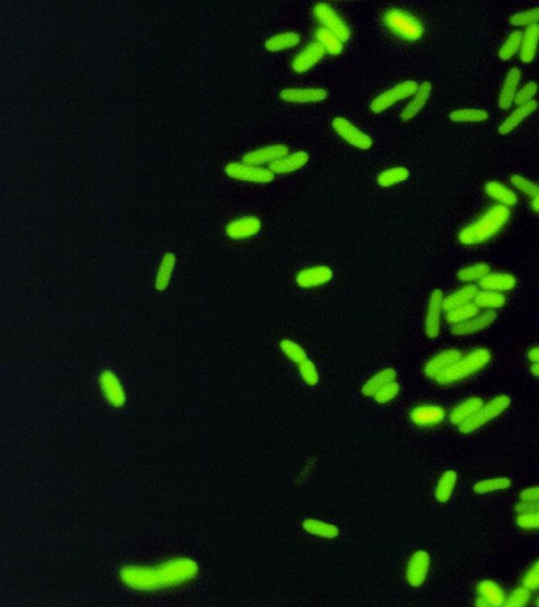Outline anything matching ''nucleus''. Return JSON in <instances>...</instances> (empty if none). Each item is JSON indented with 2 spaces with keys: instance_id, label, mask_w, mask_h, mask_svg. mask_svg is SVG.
Here are the masks:
<instances>
[{
  "instance_id": "nucleus-1",
  "label": "nucleus",
  "mask_w": 539,
  "mask_h": 607,
  "mask_svg": "<svg viewBox=\"0 0 539 607\" xmlns=\"http://www.w3.org/2000/svg\"><path fill=\"white\" fill-rule=\"evenodd\" d=\"M196 572V565L186 559H178L155 568H131L122 572V578L134 588H155L172 586L188 580Z\"/></svg>"
},
{
  "instance_id": "nucleus-2",
  "label": "nucleus",
  "mask_w": 539,
  "mask_h": 607,
  "mask_svg": "<svg viewBox=\"0 0 539 607\" xmlns=\"http://www.w3.org/2000/svg\"><path fill=\"white\" fill-rule=\"evenodd\" d=\"M510 215L508 207L502 205L493 206L477 221L464 227L460 232L458 239L462 245H480L498 235L508 223Z\"/></svg>"
},
{
  "instance_id": "nucleus-3",
  "label": "nucleus",
  "mask_w": 539,
  "mask_h": 607,
  "mask_svg": "<svg viewBox=\"0 0 539 607\" xmlns=\"http://www.w3.org/2000/svg\"><path fill=\"white\" fill-rule=\"evenodd\" d=\"M491 361V352L486 348H477L462 356L457 362L442 371L435 379L440 385H450L469 378L486 366Z\"/></svg>"
},
{
  "instance_id": "nucleus-4",
  "label": "nucleus",
  "mask_w": 539,
  "mask_h": 607,
  "mask_svg": "<svg viewBox=\"0 0 539 607\" xmlns=\"http://www.w3.org/2000/svg\"><path fill=\"white\" fill-rule=\"evenodd\" d=\"M384 21L392 33L404 40L414 42L420 39L424 33V26L419 19L402 10H388L384 15Z\"/></svg>"
},
{
  "instance_id": "nucleus-5",
  "label": "nucleus",
  "mask_w": 539,
  "mask_h": 607,
  "mask_svg": "<svg viewBox=\"0 0 539 607\" xmlns=\"http://www.w3.org/2000/svg\"><path fill=\"white\" fill-rule=\"evenodd\" d=\"M511 404V399L508 395H498L492 399L490 402L482 405L473 417L469 419L464 424L460 425V431L464 435L474 433L488 424L492 419L500 417L504 411L509 408Z\"/></svg>"
},
{
  "instance_id": "nucleus-6",
  "label": "nucleus",
  "mask_w": 539,
  "mask_h": 607,
  "mask_svg": "<svg viewBox=\"0 0 539 607\" xmlns=\"http://www.w3.org/2000/svg\"><path fill=\"white\" fill-rule=\"evenodd\" d=\"M417 82L414 80H406L396 84L393 88L381 93L372 102L371 110L374 113H381L391 108L396 102L407 100L415 94L417 91Z\"/></svg>"
},
{
  "instance_id": "nucleus-7",
  "label": "nucleus",
  "mask_w": 539,
  "mask_h": 607,
  "mask_svg": "<svg viewBox=\"0 0 539 607\" xmlns=\"http://www.w3.org/2000/svg\"><path fill=\"white\" fill-rule=\"evenodd\" d=\"M313 13L325 29L335 34L343 42L349 40L350 36H351L349 28L331 6L328 5V3H319L314 8Z\"/></svg>"
},
{
  "instance_id": "nucleus-8",
  "label": "nucleus",
  "mask_w": 539,
  "mask_h": 607,
  "mask_svg": "<svg viewBox=\"0 0 539 607\" xmlns=\"http://www.w3.org/2000/svg\"><path fill=\"white\" fill-rule=\"evenodd\" d=\"M227 174L239 181L267 183L274 179V173L270 169L245 163H230L226 166Z\"/></svg>"
},
{
  "instance_id": "nucleus-9",
  "label": "nucleus",
  "mask_w": 539,
  "mask_h": 607,
  "mask_svg": "<svg viewBox=\"0 0 539 607\" xmlns=\"http://www.w3.org/2000/svg\"><path fill=\"white\" fill-rule=\"evenodd\" d=\"M334 130L343 141L361 150H369L373 145V141L369 135L359 130L349 120L343 118H335L332 122Z\"/></svg>"
},
{
  "instance_id": "nucleus-10",
  "label": "nucleus",
  "mask_w": 539,
  "mask_h": 607,
  "mask_svg": "<svg viewBox=\"0 0 539 607\" xmlns=\"http://www.w3.org/2000/svg\"><path fill=\"white\" fill-rule=\"evenodd\" d=\"M444 293L442 290L436 289L430 296L428 311L424 320V330L430 338H436L440 334L442 327V314L444 311Z\"/></svg>"
},
{
  "instance_id": "nucleus-11",
  "label": "nucleus",
  "mask_w": 539,
  "mask_h": 607,
  "mask_svg": "<svg viewBox=\"0 0 539 607\" xmlns=\"http://www.w3.org/2000/svg\"><path fill=\"white\" fill-rule=\"evenodd\" d=\"M430 568V556L424 550H418L410 559L407 568V580L410 586L418 588L426 581Z\"/></svg>"
},
{
  "instance_id": "nucleus-12",
  "label": "nucleus",
  "mask_w": 539,
  "mask_h": 607,
  "mask_svg": "<svg viewBox=\"0 0 539 607\" xmlns=\"http://www.w3.org/2000/svg\"><path fill=\"white\" fill-rule=\"evenodd\" d=\"M325 54V50L319 42H311L295 56L293 62H292V68L297 73H305V72L309 71L310 69L313 68L315 64H319L323 60Z\"/></svg>"
},
{
  "instance_id": "nucleus-13",
  "label": "nucleus",
  "mask_w": 539,
  "mask_h": 607,
  "mask_svg": "<svg viewBox=\"0 0 539 607\" xmlns=\"http://www.w3.org/2000/svg\"><path fill=\"white\" fill-rule=\"evenodd\" d=\"M496 318H498V314H496L495 311L486 310V311L478 314L474 318H470L466 322L452 327L451 332L454 336H470V334L482 332V330L488 328L493 323L495 322Z\"/></svg>"
},
{
  "instance_id": "nucleus-14",
  "label": "nucleus",
  "mask_w": 539,
  "mask_h": 607,
  "mask_svg": "<svg viewBox=\"0 0 539 607\" xmlns=\"http://www.w3.org/2000/svg\"><path fill=\"white\" fill-rule=\"evenodd\" d=\"M333 278V271L327 266H314L301 270L296 276V283L301 288H314L325 285Z\"/></svg>"
},
{
  "instance_id": "nucleus-15",
  "label": "nucleus",
  "mask_w": 539,
  "mask_h": 607,
  "mask_svg": "<svg viewBox=\"0 0 539 607\" xmlns=\"http://www.w3.org/2000/svg\"><path fill=\"white\" fill-rule=\"evenodd\" d=\"M328 93L323 89H285L281 92V98L292 104H313L327 100Z\"/></svg>"
},
{
  "instance_id": "nucleus-16",
  "label": "nucleus",
  "mask_w": 539,
  "mask_h": 607,
  "mask_svg": "<svg viewBox=\"0 0 539 607\" xmlns=\"http://www.w3.org/2000/svg\"><path fill=\"white\" fill-rule=\"evenodd\" d=\"M289 152V149L285 145H274L265 148L257 149L251 151L243 156V163H250L254 166H259L263 163H271L281 157L285 156Z\"/></svg>"
},
{
  "instance_id": "nucleus-17",
  "label": "nucleus",
  "mask_w": 539,
  "mask_h": 607,
  "mask_svg": "<svg viewBox=\"0 0 539 607\" xmlns=\"http://www.w3.org/2000/svg\"><path fill=\"white\" fill-rule=\"evenodd\" d=\"M261 221L255 217L235 219L227 226V235L235 239H248L261 231Z\"/></svg>"
},
{
  "instance_id": "nucleus-18",
  "label": "nucleus",
  "mask_w": 539,
  "mask_h": 607,
  "mask_svg": "<svg viewBox=\"0 0 539 607\" xmlns=\"http://www.w3.org/2000/svg\"><path fill=\"white\" fill-rule=\"evenodd\" d=\"M462 358V352L456 349H448L428 361L424 366V373L430 379H436L442 371L457 362Z\"/></svg>"
},
{
  "instance_id": "nucleus-19",
  "label": "nucleus",
  "mask_w": 539,
  "mask_h": 607,
  "mask_svg": "<svg viewBox=\"0 0 539 607\" xmlns=\"http://www.w3.org/2000/svg\"><path fill=\"white\" fill-rule=\"evenodd\" d=\"M309 154L305 151H297L290 155L281 157L277 161L270 163L269 169L276 174L295 172L303 168L309 161Z\"/></svg>"
},
{
  "instance_id": "nucleus-20",
  "label": "nucleus",
  "mask_w": 539,
  "mask_h": 607,
  "mask_svg": "<svg viewBox=\"0 0 539 607\" xmlns=\"http://www.w3.org/2000/svg\"><path fill=\"white\" fill-rule=\"evenodd\" d=\"M446 417V411L439 406L422 405L415 407L411 413V419L418 426H433L440 424Z\"/></svg>"
},
{
  "instance_id": "nucleus-21",
  "label": "nucleus",
  "mask_w": 539,
  "mask_h": 607,
  "mask_svg": "<svg viewBox=\"0 0 539 607\" xmlns=\"http://www.w3.org/2000/svg\"><path fill=\"white\" fill-rule=\"evenodd\" d=\"M516 278L514 275L504 272L498 273H488L482 278L480 284V289L489 290V291L508 292L516 287Z\"/></svg>"
},
{
  "instance_id": "nucleus-22",
  "label": "nucleus",
  "mask_w": 539,
  "mask_h": 607,
  "mask_svg": "<svg viewBox=\"0 0 539 607\" xmlns=\"http://www.w3.org/2000/svg\"><path fill=\"white\" fill-rule=\"evenodd\" d=\"M100 383H102V390H104L108 403L115 407H120L124 404L126 395H124V389H122L117 377L114 373L111 372V371L102 373Z\"/></svg>"
},
{
  "instance_id": "nucleus-23",
  "label": "nucleus",
  "mask_w": 539,
  "mask_h": 607,
  "mask_svg": "<svg viewBox=\"0 0 539 607\" xmlns=\"http://www.w3.org/2000/svg\"><path fill=\"white\" fill-rule=\"evenodd\" d=\"M522 72L518 68L511 69L504 80V86L500 91L498 105L502 110L510 109L515 102V98L518 94V84L520 82Z\"/></svg>"
},
{
  "instance_id": "nucleus-24",
  "label": "nucleus",
  "mask_w": 539,
  "mask_h": 607,
  "mask_svg": "<svg viewBox=\"0 0 539 607\" xmlns=\"http://www.w3.org/2000/svg\"><path fill=\"white\" fill-rule=\"evenodd\" d=\"M432 92V84L429 82H422L418 86L417 91L413 96L411 102L406 106L401 113V118L404 120H410L415 118L416 115L422 111L424 105L430 98Z\"/></svg>"
},
{
  "instance_id": "nucleus-25",
  "label": "nucleus",
  "mask_w": 539,
  "mask_h": 607,
  "mask_svg": "<svg viewBox=\"0 0 539 607\" xmlns=\"http://www.w3.org/2000/svg\"><path fill=\"white\" fill-rule=\"evenodd\" d=\"M537 107H538V105H537L535 100H532V102H528V104L518 106L500 125V128H498L500 134H509L515 128H518L528 116H530L532 113L536 111Z\"/></svg>"
},
{
  "instance_id": "nucleus-26",
  "label": "nucleus",
  "mask_w": 539,
  "mask_h": 607,
  "mask_svg": "<svg viewBox=\"0 0 539 607\" xmlns=\"http://www.w3.org/2000/svg\"><path fill=\"white\" fill-rule=\"evenodd\" d=\"M539 44V25H533L527 28L522 34V46H520V60L524 64H530L536 56Z\"/></svg>"
},
{
  "instance_id": "nucleus-27",
  "label": "nucleus",
  "mask_w": 539,
  "mask_h": 607,
  "mask_svg": "<svg viewBox=\"0 0 539 607\" xmlns=\"http://www.w3.org/2000/svg\"><path fill=\"white\" fill-rule=\"evenodd\" d=\"M477 292L478 288L473 285V284L464 286V287L458 289L457 291L453 292V293L444 298V304H442L444 311H451V310L460 307V306L473 302Z\"/></svg>"
},
{
  "instance_id": "nucleus-28",
  "label": "nucleus",
  "mask_w": 539,
  "mask_h": 607,
  "mask_svg": "<svg viewBox=\"0 0 539 607\" xmlns=\"http://www.w3.org/2000/svg\"><path fill=\"white\" fill-rule=\"evenodd\" d=\"M484 404V401L480 398L468 399L452 409L451 413H450V421H451L452 424L460 426L469 419L473 417L474 413Z\"/></svg>"
},
{
  "instance_id": "nucleus-29",
  "label": "nucleus",
  "mask_w": 539,
  "mask_h": 607,
  "mask_svg": "<svg viewBox=\"0 0 539 607\" xmlns=\"http://www.w3.org/2000/svg\"><path fill=\"white\" fill-rule=\"evenodd\" d=\"M484 189H486V193L488 197H490L494 201H498V203H500V205L504 206V207L509 208L518 205V195L515 194L514 191L511 190L510 188H508L507 185L500 183V181H490V183H486V188Z\"/></svg>"
},
{
  "instance_id": "nucleus-30",
  "label": "nucleus",
  "mask_w": 539,
  "mask_h": 607,
  "mask_svg": "<svg viewBox=\"0 0 539 607\" xmlns=\"http://www.w3.org/2000/svg\"><path fill=\"white\" fill-rule=\"evenodd\" d=\"M478 596L482 597L490 606H502L506 602V595L498 584L491 580H484L477 586Z\"/></svg>"
},
{
  "instance_id": "nucleus-31",
  "label": "nucleus",
  "mask_w": 539,
  "mask_h": 607,
  "mask_svg": "<svg viewBox=\"0 0 539 607\" xmlns=\"http://www.w3.org/2000/svg\"><path fill=\"white\" fill-rule=\"evenodd\" d=\"M301 42V36L296 32H285L270 37L265 42V49L270 52H281L294 48Z\"/></svg>"
},
{
  "instance_id": "nucleus-32",
  "label": "nucleus",
  "mask_w": 539,
  "mask_h": 607,
  "mask_svg": "<svg viewBox=\"0 0 539 607\" xmlns=\"http://www.w3.org/2000/svg\"><path fill=\"white\" fill-rule=\"evenodd\" d=\"M396 379V372L392 368H386L376 373L363 386V393L366 397H374L380 389Z\"/></svg>"
},
{
  "instance_id": "nucleus-33",
  "label": "nucleus",
  "mask_w": 539,
  "mask_h": 607,
  "mask_svg": "<svg viewBox=\"0 0 539 607\" xmlns=\"http://www.w3.org/2000/svg\"><path fill=\"white\" fill-rule=\"evenodd\" d=\"M506 296L500 292L489 291V290H478L474 304L480 309L494 310L500 309L506 305Z\"/></svg>"
},
{
  "instance_id": "nucleus-34",
  "label": "nucleus",
  "mask_w": 539,
  "mask_h": 607,
  "mask_svg": "<svg viewBox=\"0 0 539 607\" xmlns=\"http://www.w3.org/2000/svg\"><path fill=\"white\" fill-rule=\"evenodd\" d=\"M457 482V473L448 471L440 477L435 489L436 500L440 503H446L453 495L454 488Z\"/></svg>"
},
{
  "instance_id": "nucleus-35",
  "label": "nucleus",
  "mask_w": 539,
  "mask_h": 607,
  "mask_svg": "<svg viewBox=\"0 0 539 607\" xmlns=\"http://www.w3.org/2000/svg\"><path fill=\"white\" fill-rule=\"evenodd\" d=\"M315 37L323 50L331 55H339L343 52V42L329 30L321 28L315 33Z\"/></svg>"
},
{
  "instance_id": "nucleus-36",
  "label": "nucleus",
  "mask_w": 539,
  "mask_h": 607,
  "mask_svg": "<svg viewBox=\"0 0 539 607\" xmlns=\"http://www.w3.org/2000/svg\"><path fill=\"white\" fill-rule=\"evenodd\" d=\"M303 528L309 534L314 536H323L327 539H333L339 534L337 526L333 524L325 523L319 520L308 519L303 523Z\"/></svg>"
},
{
  "instance_id": "nucleus-37",
  "label": "nucleus",
  "mask_w": 539,
  "mask_h": 607,
  "mask_svg": "<svg viewBox=\"0 0 539 607\" xmlns=\"http://www.w3.org/2000/svg\"><path fill=\"white\" fill-rule=\"evenodd\" d=\"M410 172L406 167H394L383 171L377 177V183L380 187L389 188L396 183H402L409 179Z\"/></svg>"
},
{
  "instance_id": "nucleus-38",
  "label": "nucleus",
  "mask_w": 539,
  "mask_h": 607,
  "mask_svg": "<svg viewBox=\"0 0 539 607\" xmlns=\"http://www.w3.org/2000/svg\"><path fill=\"white\" fill-rule=\"evenodd\" d=\"M480 308L474 304V302H470V304L460 306V307L455 308V309L451 310V311L446 312V322L448 324H451L452 326L462 324V323L466 322L470 318L477 316L480 314Z\"/></svg>"
},
{
  "instance_id": "nucleus-39",
  "label": "nucleus",
  "mask_w": 539,
  "mask_h": 607,
  "mask_svg": "<svg viewBox=\"0 0 539 607\" xmlns=\"http://www.w3.org/2000/svg\"><path fill=\"white\" fill-rule=\"evenodd\" d=\"M511 486V480L508 478H492V479L482 480L474 485L473 489L478 495L495 493L502 490L508 489Z\"/></svg>"
},
{
  "instance_id": "nucleus-40",
  "label": "nucleus",
  "mask_w": 539,
  "mask_h": 607,
  "mask_svg": "<svg viewBox=\"0 0 539 607\" xmlns=\"http://www.w3.org/2000/svg\"><path fill=\"white\" fill-rule=\"evenodd\" d=\"M488 273H490L489 265L484 263L474 264L460 269L457 278L462 283H474L480 282Z\"/></svg>"
},
{
  "instance_id": "nucleus-41",
  "label": "nucleus",
  "mask_w": 539,
  "mask_h": 607,
  "mask_svg": "<svg viewBox=\"0 0 539 607\" xmlns=\"http://www.w3.org/2000/svg\"><path fill=\"white\" fill-rule=\"evenodd\" d=\"M175 265V256L172 253H167L162 259V264L160 266V270L157 273L156 288L157 290L166 289L170 283L171 275H172L173 269Z\"/></svg>"
},
{
  "instance_id": "nucleus-42",
  "label": "nucleus",
  "mask_w": 539,
  "mask_h": 607,
  "mask_svg": "<svg viewBox=\"0 0 539 607\" xmlns=\"http://www.w3.org/2000/svg\"><path fill=\"white\" fill-rule=\"evenodd\" d=\"M488 118V113L480 109H460L450 114V120L455 123H482Z\"/></svg>"
},
{
  "instance_id": "nucleus-43",
  "label": "nucleus",
  "mask_w": 539,
  "mask_h": 607,
  "mask_svg": "<svg viewBox=\"0 0 539 607\" xmlns=\"http://www.w3.org/2000/svg\"><path fill=\"white\" fill-rule=\"evenodd\" d=\"M522 33L520 31H514L509 35L504 44L500 50V57L502 60H509L516 55L520 51L522 46Z\"/></svg>"
},
{
  "instance_id": "nucleus-44",
  "label": "nucleus",
  "mask_w": 539,
  "mask_h": 607,
  "mask_svg": "<svg viewBox=\"0 0 539 607\" xmlns=\"http://www.w3.org/2000/svg\"><path fill=\"white\" fill-rule=\"evenodd\" d=\"M281 352L285 354V356L289 360L296 363V364H301V362L307 360V354H305V349L301 345L297 344V343L293 342V341H281Z\"/></svg>"
},
{
  "instance_id": "nucleus-45",
  "label": "nucleus",
  "mask_w": 539,
  "mask_h": 607,
  "mask_svg": "<svg viewBox=\"0 0 539 607\" xmlns=\"http://www.w3.org/2000/svg\"><path fill=\"white\" fill-rule=\"evenodd\" d=\"M539 22V8L529 10V11L520 12L511 17V24L515 27H530L537 25Z\"/></svg>"
},
{
  "instance_id": "nucleus-46",
  "label": "nucleus",
  "mask_w": 539,
  "mask_h": 607,
  "mask_svg": "<svg viewBox=\"0 0 539 607\" xmlns=\"http://www.w3.org/2000/svg\"><path fill=\"white\" fill-rule=\"evenodd\" d=\"M531 599V590L524 588V586L520 588H515L510 596L506 599L504 606L507 607H522L528 604Z\"/></svg>"
},
{
  "instance_id": "nucleus-47",
  "label": "nucleus",
  "mask_w": 539,
  "mask_h": 607,
  "mask_svg": "<svg viewBox=\"0 0 539 607\" xmlns=\"http://www.w3.org/2000/svg\"><path fill=\"white\" fill-rule=\"evenodd\" d=\"M299 372H301V378L305 381V384L310 386H315L319 383V376L316 366L311 360H305L299 364Z\"/></svg>"
},
{
  "instance_id": "nucleus-48",
  "label": "nucleus",
  "mask_w": 539,
  "mask_h": 607,
  "mask_svg": "<svg viewBox=\"0 0 539 607\" xmlns=\"http://www.w3.org/2000/svg\"><path fill=\"white\" fill-rule=\"evenodd\" d=\"M511 183H512V185H514L515 188L529 197H534L539 189L536 183H532V181L527 179L526 177L518 174L513 175L511 177Z\"/></svg>"
},
{
  "instance_id": "nucleus-49",
  "label": "nucleus",
  "mask_w": 539,
  "mask_h": 607,
  "mask_svg": "<svg viewBox=\"0 0 539 607\" xmlns=\"http://www.w3.org/2000/svg\"><path fill=\"white\" fill-rule=\"evenodd\" d=\"M537 91H538V86H537L536 82H527L520 90L518 91V94H516V98H515V102L518 106H522V105H526L528 102H532L533 98L536 96Z\"/></svg>"
},
{
  "instance_id": "nucleus-50",
  "label": "nucleus",
  "mask_w": 539,
  "mask_h": 607,
  "mask_svg": "<svg viewBox=\"0 0 539 607\" xmlns=\"http://www.w3.org/2000/svg\"><path fill=\"white\" fill-rule=\"evenodd\" d=\"M398 392H399V385L395 381H393V382L389 383V384L380 389L374 395V399H375L376 402L380 403V404H385V403L390 402V401L395 399Z\"/></svg>"
},
{
  "instance_id": "nucleus-51",
  "label": "nucleus",
  "mask_w": 539,
  "mask_h": 607,
  "mask_svg": "<svg viewBox=\"0 0 539 607\" xmlns=\"http://www.w3.org/2000/svg\"><path fill=\"white\" fill-rule=\"evenodd\" d=\"M522 586L531 592L539 590V560L527 572L526 576L522 579Z\"/></svg>"
},
{
  "instance_id": "nucleus-52",
  "label": "nucleus",
  "mask_w": 539,
  "mask_h": 607,
  "mask_svg": "<svg viewBox=\"0 0 539 607\" xmlns=\"http://www.w3.org/2000/svg\"><path fill=\"white\" fill-rule=\"evenodd\" d=\"M516 524L522 529H539V511L520 514L516 518Z\"/></svg>"
},
{
  "instance_id": "nucleus-53",
  "label": "nucleus",
  "mask_w": 539,
  "mask_h": 607,
  "mask_svg": "<svg viewBox=\"0 0 539 607\" xmlns=\"http://www.w3.org/2000/svg\"><path fill=\"white\" fill-rule=\"evenodd\" d=\"M516 511L518 514H532V512L539 511L538 500H533V501H522L516 506Z\"/></svg>"
},
{
  "instance_id": "nucleus-54",
  "label": "nucleus",
  "mask_w": 539,
  "mask_h": 607,
  "mask_svg": "<svg viewBox=\"0 0 539 607\" xmlns=\"http://www.w3.org/2000/svg\"><path fill=\"white\" fill-rule=\"evenodd\" d=\"M520 498L522 501H533V500H538L539 501V486L522 490Z\"/></svg>"
},
{
  "instance_id": "nucleus-55",
  "label": "nucleus",
  "mask_w": 539,
  "mask_h": 607,
  "mask_svg": "<svg viewBox=\"0 0 539 607\" xmlns=\"http://www.w3.org/2000/svg\"><path fill=\"white\" fill-rule=\"evenodd\" d=\"M528 359L533 364L539 363V346L531 349L530 352H528Z\"/></svg>"
},
{
  "instance_id": "nucleus-56",
  "label": "nucleus",
  "mask_w": 539,
  "mask_h": 607,
  "mask_svg": "<svg viewBox=\"0 0 539 607\" xmlns=\"http://www.w3.org/2000/svg\"><path fill=\"white\" fill-rule=\"evenodd\" d=\"M532 209L534 210L535 212L539 213V189L537 191L536 195L533 197L532 203Z\"/></svg>"
},
{
  "instance_id": "nucleus-57",
  "label": "nucleus",
  "mask_w": 539,
  "mask_h": 607,
  "mask_svg": "<svg viewBox=\"0 0 539 607\" xmlns=\"http://www.w3.org/2000/svg\"><path fill=\"white\" fill-rule=\"evenodd\" d=\"M475 605H476V606H478V607H488V606H490V604H489V603L486 602V601L484 600V599L482 598V597H480V596H478V598L476 599Z\"/></svg>"
},
{
  "instance_id": "nucleus-58",
  "label": "nucleus",
  "mask_w": 539,
  "mask_h": 607,
  "mask_svg": "<svg viewBox=\"0 0 539 607\" xmlns=\"http://www.w3.org/2000/svg\"><path fill=\"white\" fill-rule=\"evenodd\" d=\"M531 372H532L533 376L539 378V363L533 364L532 366H531Z\"/></svg>"
},
{
  "instance_id": "nucleus-59",
  "label": "nucleus",
  "mask_w": 539,
  "mask_h": 607,
  "mask_svg": "<svg viewBox=\"0 0 539 607\" xmlns=\"http://www.w3.org/2000/svg\"><path fill=\"white\" fill-rule=\"evenodd\" d=\"M536 605L537 606H539V597L536 599Z\"/></svg>"
}]
</instances>
